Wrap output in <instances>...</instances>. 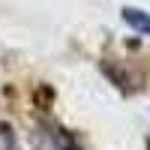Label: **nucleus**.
<instances>
[{"instance_id":"nucleus-1","label":"nucleus","mask_w":150,"mask_h":150,"mask_svg":"<svg viewBox=\"0 0 150 150\" xmlns=\"http://www.w3.org/2000/svg\"><path fill=\"white\" fill-rule=\"evenodd\" d=\"M36 144H39V150H78L75 138L57 126H42V132H36Z\"/></svg>"},{"instance_id":"nucleus-2","label":"nucleus","mask_w":150,"mask_h":150,"mask_svg":"<svg viewBox=\"0 0 150 150\" xmlns=\"http://www.w3.org/2000/svg\"><path fill=\"white\" fill-rule=\"evenodd\" d=\"M123 21L129 24V27L135 30V33H141V36H150V12H144V9H135V6H123Z\"/></svg>"},{"instance_id":"nucleus-3","label":"nucleus","mask_w":150,"mask_h":150,"mask_svg":"<svg viewBox=\"0 0 150 150\" xmlns=\"http://www.w3.org/2000/svg\"><path fill=\"white\" fill-rule=\"evenodd\" d=\"M0 150H18V138H15V129L9 123L0 120Z\"/></svg>"}]
</instances>
